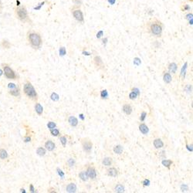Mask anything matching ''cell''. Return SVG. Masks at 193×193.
I'll list each match as a JSON object with an SVG mask.
<instances>
[{
	"label": "cell",
	"mask_w": 193,
	"mask_h": 193,
	"mask_svg": "<svg viewBox=\"0 0 193 193\" xmlns=\"http://www.w3.org/2000/svg\"><path fill=\"white\" fill-rule=\"evenodd\" d=\"M146 28L148 33L154 37H161L162 36L163 24L158 19H153L146 23Z\"/></svg>",
	"instance_id": "1"
},
{
	"label": "cell",
	"mask_w": 193,
	"mask_h": 193,
	"mask_svg": "<svg viewBox=\"0 0 193 193\" xmlns=\"http://www.w3.org/2000/svg\"><path fill=\"white\" fill-rule=\"evenodd\" d=\"M27 40L29 45L35 50L39 49L43 43L40 34L33 30L29 31L27 33Z\"/></svg>",
	"instance_id": "2"
},
{
	"label": "cell",
	"mask_w": 193,
	"mask_h": 193,
	"mask_svg": "<svg viewBox=\"0 0 193 193\" xmlns=\"http://www.w3.org/2000/svg\"><path fill=\"white\" fill-rule=\"evenodd\" d=\"M23 92L28 98L32 101H36L38 100V95L34 87L29 81H26L23 85Z\"/></svg>",
	"instance_id": "3"
},
{
	"label": "cell",
	"mask_w": 193,
	"mask_h": 193,
	"mask_svg": "<svg viewBox=\"0 0 193 193\" xmlns=\"http://www.w3.org/2000/svg\"><path fill=\"white\" fill-rule=\"evenodd\" d=\"M15 14L16 17L23 23H29L31 22L28 11L25 6H17L15 8Z\"/></svg>",
	"instance_id": "4"
},
{
	"label": "cell",
	"mask_w": 193,
	"mask_h": 193,
	"mask_svg": "<svg viewBox=\"0 0 193 193\" xmlns=\"http://www.w3.org/2000/svg\"><path fill=\"white\" fill-rule=\"evenodd\" d=\"M80 6H79L73 5L70 8V12H71V14L73 17V18L76 21L79 22V23H84V16L83 12H82V10L80 9Z\"/></svg>",
	"instance_id": "5"
},
{
	"label": "cell",
	"mask_w": 193,
	"mask_h": 193,
	"mask_svg": "<svg viewBox=\"0 0 193 193\" xmlns=\"http://www.w3.org/2000/svg\"><path fill=\"white\" fill-rule=\"evenodd\" d=\"M81 145L83 150L87 153H90L92 150L93 148V143L91 141V139L87 138H82L81 139Z\"/></svg>",
	"instance_id": "6"
},
{
	"label": "cell",
	"mask_w": 193,
	"mask_h": 193,
	"mask_svg": "<svg viewBox=\"0 0 193 193\" xmlns=\"http://www.w3.org/2000/svg\"><path fill=\"white\" fill-rule=\"evenodd\" d=\"M3 73L5 74L6 77L10 80H15L17 78V74L14 70L11 68L9 65L5 64L3 67Z\"/></svg>",
	"instance_id": "7"
},
{
	"label": "cell",
	"mask_w": 193,
	"mask_h": 193,
	"mask_svg": "<svg viewBox=\"0 0 193 193\" xmlns=\"http://www.w3.org/2000/svg\"><path fill=\"white\" fill-rule=\"evenodd\" d=\"M86 173L88 176V179H91L92 180H95L97 179L98 174H97V171H96L95 168L92 167V166H89L87 169Z\"/></svg>",
	"instance_id": "8"
},
{
	"label": "cell",
	"mask_w": 193,
	"mask_h": 193,
	"mask_svg": "<svg viewBox=\"0 0 193 193\" xmlns=\"http://www.w3.org/2000/svg\"><path fill=\"white\" fill-rule=\"evenodd\" d=\"M94 65L97 67V68L104 69V63H103V60L101 57H98V56H96L94 59Z\"/></svg>",
	"instance_id": "9"
},
{
	"label": "cell",
	"mask_w": 193,
	"mask_h": 193,
	"mask_svg": "<svg viewBox=\"0 0 193 193\" xmlns=\"http://www.w3.org/2000/svg\"><path fill=\"white\" fill-rule=\"evenodd\" d=\"M55 144H54V141H50V140H48L45 142V148L46 149L48 150L49 151H52L55 149Z\"/></svg>",
	"instance_id": "10"
},
{
	"label": "cell",
	"mask_w": 193,
	"mask_h": 193,
	"mask_svg": "<svg viewBox=\"0 0 193 193\" xmlns=\"http://www.w3.org/2000/svg\"><path fill=\"white\" fill-rule=\"evenodd\" d=\"M139 131L143 134V135H148V132H149V128H148V127L145 124L141 123V124L139 125Z\"/></svg>",
	"instance_id": "11"
},
{
	"label": "cell",
	"mask_w": 193,
	"mask_h": 193,
	"mask_svg": "<svg viewBox=\"0 0 193 193\" xmlns=\"http://www.w3.org/2000/svg\"><path fill=\"white\" fill-rule=\"evenodd\" d=\"M153 144H154V148L156 149H159V148H161L163 146H164V143L161 141V139L160 138H156V139L154 140L153 141Z\"/></svg>",
	"instance_id": "12"
},
{
	"label": "cell",
	"mask_w": 193,
	"mask_h": 193,
	"mask_svg": "<svg viewBox=\"0 0 193 193\" xmlns=\"http://www.w3.org/2000/svg\"><path fill=\"white\" fill-rule=\"evenodd\" d=\"M122 110L127 115H130L132 113V107L130 104H124L122 107Z\"/></svg>",
	"instance_id": "13"
},
{
	"label": "cell",
	"mask_w": 193,
	"mask_h": 193,
	"mask_svg": "<svg viewBox=\"0 0 193 193\" xmlns=\"http://www.w3.org/2000/svg\"><path fill=\"white\" fill-rule=\"evenodd\" d=\"M107 175L110 177L115 178L118 175V172L115 168H110L109 169H107Z\"/></svg>",
	"instance_id": "14"
},
{
	"label": "cell",
	"mask_w": 193,
	"mask_h": 193,
	"mask_svg": "<svg viewBox=\"0 0 193 193\" xmlns=\"http://www.w3.org/2000/svg\"><path fill=\"white\" fill-rule=\"evenodd\" d=\"M67 192L70 193H74L76 191V185L75 183H70L67 185V188H66Z\"/></svg>",
	"instance_id": "15"
},
{
	"label": "cell",
	"mask_w": 193,
	"mask_h": 193,
	"mask_svg": "<svg viewBox=\"0 0 193 193\" xmlns=\"http://www.w3.org/2000/svg\"><path fill=\"white\" fill-rule=\"evenodd\" d=\"M35 110H36V114L38 115L41 116L43 114V106L39 103H36L35 104Z\"/></svg>",
	"instance_id": "16"
},
{
	"label": "cell",
	"mask_w": 193,
	"mask_h": 193,
	"mask_svg": "<svg viewBox=\"0 0 193 193\" xmlns=\"http://www.w3.org/2000/svg\"><path fill=\"white\" fill-rule=\"evenodd\" d=\"M68 122L70 126L72 127H76L78 125V120L74 116H70L68 118Z\"/></svg>",
	"instance_id": "17"
},
{
	"label": "cell",
	"mask_w": 193,
	"mask_h": 193,
	"mask_svg": "<svg viewBox=\"0 0 193 193\" xmlns=\"http://www.w3.org/2000/svg\"><path fill=\"white\" fill-rule=\"evenodd\" d=\"M163 80H164L165 83L170 84L172 80V76L170 74V73H165L163 76Z\"/></svg>",
	"instance_id": "18"
},
{
	"label": "cell",
	"mask_w": 193,
	"mask_h": 193,
	"mask_svg": "<svg viewBox=\"0 0 193 193\" xmlns=\"http://www.w3.org/2000/svg\"><path fill=\"white\" fill-rule=\"evenodd\" d=\"M112 162H113V161H112V158L110 157L104 158L103 159V161H102V164L104 165L107 166V167L111 165Z\"/></svg>",
	"instance_id": "19"
},
{
	"label": "cell",
	"mask_w": 193,
	"mask_h": 193,
	"mask_svg": "<svg viewBox=\"0 0 193 193\" xmlns=\"http://www.w3.org/2000/svg\"><path fill=\"white\" fill-rule=\"evenodd\" d=\"M169 69L171 73H175L177 71V69H178V66H177V64L175 63H172L169 64Z\"/></svg>",
	"instance_id": "20"
},
{
	"label": "cell",
	"mask_w": 193,
	"mask_h": 193,
	"mask_svg": "<svg viewBox=\"0 0 193 193\" xmlns=\"http://www.w3.org/2000/svg\"><path fill=\"white\" fill-rule=\"evenodd\" d=\"M124 186L121 184H117L115 187H114V191L118 193H122L124 192Z\"/></svg>",
	"instance_id": "21"
},
{
	"label": "cell",
	"mask_w": 193,
	"mask_h": 193,
	"mask_svg": "<svg viewBox=\"0 0 193 193\" xmlns=\"http://www.w3.org/2000/svg\"><path fill=\"white\" fill-rule=\"evenodd\" d=\"M114 152L117 154H121L123 153L124 148L121 145H116L114 147V149H113Z\"/></svg>",
	"instance_id": "22"
},
{
	"label": "cell",
	"mask_w": 193,
	"mask_h": 193,
	"mask_svg": "<svg viewBox=\"0 0 193 193\" xmlns=\"http://www.w3.org/2000/svg\"><path fill=\"white\" fill-rule=\"evenodd\" d=\"M79 178L84 182H87L88 180V176L86 173V171H82L79 173Z\"/></svg>",
	"instance_id": "23"
},
{
	"label": "cell",
	"mask_w": 193,
	"mask_h": 193,
	"mask_svg": "<svg viewBox=\"0 0 193 193\" xmlns=\"http://www.w3.org/2000/svg\"><path fill=\"white\" fill-rule=\"evenodd\" d=\"M7 158H8V153H7L6 150L3 149V148H0V159L5 160Z\"/></svg>",
	"instance_id": "24"
},
{
	"label": "cell",
	"mask_w": 193,
	"mask_h": 193,
	"mask_svg": "<svg viewBox=\"0 0 193 193\" xmlns=\"http://www.w3.org/2000/svg\"><path fill=\"white\" fill-rule=\"evenodd\" d=\"M161 164H162L163 166L167 168V169H170L171 166H172V165L173 164V161H172V160H165H165H162Z\"/></svg>",
	"instance_id": "25"
},
{
	"label": "cell",
	"mask_w": 193,
	"mask_h": 193,
	"mask_svg": "<svg viewBox=\"0 0 193 193\" xmlns=\"http://www.w3.org/2000/svg\"><path fill=\"white\" fill-rule=\"evenodd\" d=\"M46 153V149L44 148H42V147H39V148H38L37 150H36V154L39 156H41V157L45 155Z\"/></svg>",
	"instance_id": "26"
},
{
	"label": "cell",
	"mask_w": 193,
	"mask_h": 193,
	"mask_svg": "<svg viewBox=\"0 0 193 193\" xmlns=\"http://www.w3.org/2000/svg\"><path fill=\"white\" fill-rule=\"evenodd\" d=\"M181 10H182V12L190 11V10H191V6H190L188 4L183 3L182 6H181Z\"/></svg>",
	"instance_id": "27"
},
{
	"label": "cell",
	"mask_w": 193,
	"mask_h": 193,
	"mask_svg": "<svg viewBox=\"0 0 193 193\" xmlns=\"http://www.w3.org/2000/svg\"><path fill=\"white\" fill-rule=\"evenodd\" d=\"M9 94H11V95L15 96V97H17V96L20 95V90H19L18 87L15 88V89L13 90H10Z\"/></svg>",
	"instance_id": "28"
},
{
	"label": "cell",
	"mask_w": 193,
	"mask_h": 193,
	"mask_svg": "<svg viewBox=\"0 0 193 193\" xmlns=\"http://www.w3.org/2000/svg\"><path fill=\"white\" fill-rule=\"evenodd\" d=\"M50 98L53 101H58L60 99V96L57 93H53L50 96Z\"/></svg>",
	"instance_id": "29"
},
{
	"label": "cell",
	"mask_w": 193,
	"mask_h": 193,
	"mask_svg": "<svg viewBox=\"0 0 193 193\" xmlns=\"http://www.w3.org/2000/svg\"><path fill=\"white\" fill-rule=\"evenodd\" d=\"M101 97L103 99H107L108 98V92L107 90H103L101 93Z\"/></svg>",
	"instance_id": "30"
},
{
	"label": "cell",
	"mask_w": 193,
	"mask_h": 193,
	"mask_svg": "<svg viewBox=\"0 0 193 193\" xmlns=\"http://www.w3.org/2000/svg\"><path fill=\"white\" fill-rule=\"evenodd\" d=\"M50 133H51V135H53V136L57 137V136H58L59 135H60V131L55 128H54V129H51Z\"/></svg>",
	"instance_id": "31"
},
{
	"label": "cell",
	"mask_w": 193,
	"mask_h": 193,
	"mask_svg": "<svg viewBox=\"0 0 193 193\" xmlns=\"http://www.w3.org/2000/svg\"><path fill=\"white\" fill-rule=\"evenodd\" d=\"M59 53H60V56H61V57L65 56L66 54H67V50H66L65 47L64 46L60 47V50H59Z\"/></svg>",
	"instance_id": "32"
},
{
	"label": "cell",
	"mask_w": 193,
	"mask_h": 193,
	"mask_svg": "<svg viewBox=\"0 0 193 193\" xmlns=\"http://www.w3.org/2000/svg\"><path fill=\"white\" fill-rule=\"evenodd\" d=\"M187 65H188V63H185V65H184L183 67H182V71H181V75H182V77H183V78H185V73H186Z\"/></svg>",
	"instance_id": "33"
},
{
	"label": "cell",
	"mask_w": 193,
	"mask_h": 193,
	"mask_svg": "<svg viewBox=\"0 0 193 193\" xmlns=\"http://www.w3.org/2000/svg\"><path fill=\"white\" fill-rule=\"evenodd\" d=\"M138 96V94H137L136 92L132 91V92H131L130 94H129V98H130L131 100H135V99H136Z\"/></svg>",
	"instance_id": "34"
},
{
	"label": "cell",
	"mask_w": 193,
	"mask_h": 193,
	"mask_svg": "<svg viewBox=\"0 0 193 193\" xmlns=\"http://www.w3.org/2000/svg\"><path fill=\"white\" fill-rule=\"evenodd\" d=\"M60 142L62 143V144H63V147H65V146H66V144H67V138H66L65 136L60 137Z\"/></svg>",
	"instance_id": "35"
},
{
	"label": "cell",
	"mask_w": 193,
	"mask_h": 193,
	"mask_svg": "<svg viewBox=\"0 0 193 193\" xmlns=\"http://www.w3.org/2000/svg\"><path fill=\"white\" fill-rule=\"evenodd\" d=\"M47 127H48V128H49L50 130H51V129L55 128L56 127H57V124H56V123H54V122L50 121L49 123L47 124Z\"/></svg>",
	"instance_id": "36"
},
{
	"label": "cell",
	"mask_w": 193,
	"mask_h": 193,
	"mask_svg": "<svg viewBox=\"0 0 193 193\" xmlns=\"http://www.w3.org/2000/svg\"><path fill=\"white\" fill-rule=\"evenodd\" d=\"M67 164H68L70 168L73 167V165H75V160L73 158H69L68 161H67Z\"/></svg>",
	"instance_id": "37"
},
{
	"label": "cell",
	"mask_w": 193,
	"mask_h": 193,
	"mask_svg": "<svg viewBox=\"0 0 193 193\" xmlns=\"http://www.w3.org/2000/svg\"><path fill=\"white\" fill-rule=\"evenodd\" d=\"M72 2H73V3L75 6H80L83 4V1L82 0H72Z\"/></svg>",
	"instance_id": "38"
},
{
	"label": "cell",
	"mask_w": 193,
	"mask_h": 193,
	"mask_svg": "<svg viewBox=\"0 0 193 193\" xmlns=\"http://www.w3.org/2000/svg\"><path fill=\"white\" fill-rule=\"evenodd\" d=\"M146 116H147L146 112L143 111L141 114V117H140V121H142V122L144 121L145 120V118H146Z\"/></svg>",
	"instance_id": "39"
},
{
	"label": "cell",
	"mask_w": 193,
	"mask_h": 193,
	"mask_svg": "<svg viewBox=\"0 0 193 193\" xmlns=\"http://www.w3.org/2000/svg\"><path fill=\"white\" fill-rule=\"evenodd\" d=\"M134 63H135V65L139 66L140 64H141V60H140V59L138 58V57H136V58L134 59Z\"/></svg>",
	"instance_id": "40"
},
{
	"label": "cell",
	"mask_w": 193,
	"mask_h": 193,
	"mask_svg": "<svg viewBox=\"0 0 193 193\" xmlns=\"http://www.w3.org/2000/svg\"><path fill=\"white\" fill-rule=\"evenodd\" d=\"M185 19H186L187 20H191V19H193L192 13H188V14L185 15Z\"/></svg>",
	"instance_id": "41"
},
{
	"label": "cell",
	"mask_w": 193,
	"mask_h": 193,
	"mask_svg": "<svg viewBox=\"0 0 193 193\" xmlns=\"http://www.w3.org/2000/svg\"><path fill=\"white\" fill-rule=\"evenodd\" d=\"M103 36H104V31L100 30L99 32H98V33H97V36H96V37L98 38V39H100V38L102 37Z\"/></svg>",
	"instance_id": "42"
},
{
	"label": "cell",
	"mask_w": 193,
	"mask_h": 193,
	"mask_svg": "<svg viewBox=\"0 0 193 193\" xmlns=\"http://www.w3.org/2000/svg\"><path fill=\"white\" fill-rule=\"evenodd\" d=\"M142 184L144 186H148L150 185V180L149 179H144L142 182Z\"/></svg>",
	"instance_id": "43"
},
{
	"label": "cell",
	"mask_w": 193,
	"mask_h": 193,
	"mask_svg": "<svg viewBox=\"0 0 193 193\" xmlns=\"http://www.w3.org/2000/svg\"><path fill=\"white\" fill-rule=\"evenodd\" d=\"M2 45H3V46L5 47V48H7V49L9 48L10 46V43L8 41H3V42H2Z\"/></svg>",
	"instance_id": "44"
},
{
	"label": "cell",
	"mask_w": 193,
	"mask_h": 193,
	"mask_svg": "<svg viewBox=\"0 0 193 193\" xmlns=\"http://www.w3.org/2000/svg\"><path fill=\"white\" fill-rule=\"evenodd\" d=\"M44 4H45V1H43V2H41L40 4H39V6H36V7H35L34 8V9H36V10H39L41 9V7L43 6L44 5Z\"/></svg>",
	"instance_id": "45"
},
{
	"label": "cell",
	"mask_w": 193,
	"mask_h": 193,
	"mask_svg": "<svg viewBox=\"0 0 193 193\" xmlns=\"http://www.w3.org/2000/svg\"><path fill=\"white\" fill-rule=\"evenodd\" d=\"M17 87V85H15L14 84H9V89H11V90H13Z\"/></svg>",
	"instance_id": "46"
},
{
	"label": "cell",
	"mask_w": 193,
	"mask_h": 193,
	"mask_svg": "<svg viewBox=\"0 0 193 193\" xmlns=\"http://www.w3.org/2000/svg\"><path fill=\"white\" fill-rule=\"evenodd\" d=\"M116 1H117V0H107L108 3L111 6H114V4L116 3Z\"/></svg>",
	"instance_id": "47"
},
{
	"label": "cell",
	"mask_w": 193,
	"mask_h": 193,
	"mask_svg": "<svg viewBox=\"0 0 193 193\" xmlns=\"http://www.w3.org/2000/svg\"><path fill=\"white\" fill-rule=\"evenodd\" d=\"M57 172H58V174H59V175H60V177H62V178H63V176H64V174L63 173V172H62L61 170H60V169H57Z\"/></svg>",
	"instance_id": "48"
},
{
	"label": "cell",
	"mask_w": 193,
	"mask_h": 193,
	"mask_svg": "<svg viewBox=\"0 0 193 193\" xmlns=\"http://www.w3.org/2000/svg\"><path fill=\"white\" fill-rule=\"evenodd\" d=\"M29 188H30V191H32V192H35L34 187H33V185H30V186H29Z\"/></svg>",
	"instance_id": "49"
},
{
	"label": "cell",
	"mask_w": 193,
	"mask_h": 193,
	"mask_svg": "<svg viewBox=\"0 0 193 193\" xmlns=\"http://www.w3.org/2000/svg\"><path fill=\"white\" fill-rule=\"evenodd\" d=\"M30 140L31 138H29V137H27V138H25V141H26V142H29V141H30Z\"/></svg>",
	"instance_id": "50"
},
{
	"label": "cell",
	"mask_w": 193,
	"mask_h": 193,
	"mask_svg": "<svg viewBox=\"0 0 193 193\" xmlns=\"http://www.w3.org/2000/svg\"><path fill=\"white\" fill-rule=\"evenodd\" d=\"M83 54H84V55H86V56H90V55H91V54H90V53L86 52V51H84Z\"/></svg>",
	"instance_id": "51"
},
{
	"label": "cell",
	"mask_w": 193,
	"mask_h": 193,
	"mask_svg": "<svg viewBox=\"0 0 193 193\" xmlns=\"http://www.w3.org/2000/svg\"><path fill=\"white\" fill-rule=\"evenodd\" d=\"M80 119H81L82 121L84 120V114H80Z\"/></svg>",
	"instance_id": "52"
},
{
	"label": "cell",
	"mask_w": 193,
	"mask_h": 193,
	"mask_svg": "<svg viewBox=\"0 0 193 193\" xmlns=\"http://www.w3.org/2000/svg\"><path fill=\"white\" fill-rule=\"evenodd\" d=\"M103 41H104V43H107V38H104V39H103Z\"/></svg>",
	"instance_id": "53"
},
{
	"label": "cell",
	"mask_w": 193,
	"mask_h": 193,
	"mask_svg": "<svg viewBox=\"0 0 193 193\" xmlns=\"http://www.w3.org/2000/svg\"><path fill=\"white\" fill-rule=\"evenodd\" d=\"M2 0H0V8H2Z\"/></svg>",
	"instance_id": "54"
},
{
	"label": "cell",
	"mask_w": 193,
	"mask_h": 193,
	"mask_svg": "<svg viewBox=\"0 0 193 193\" xmlns=\"http://www.w3.org/2000/svg\"><path fill=\"white\" fill-rule=\"evenodd\" d=\"M2 74V70L0 69V76H1Z\"/></svg>",
	"instance_id": "55"
},
{
	"label": "cell",
	"mask_w": 193,
	"mask_h": 193,
	"mask_svg": "<svg viewBox=\"0 0 193 193\" xmlns=\"http://www.w3.org/2000/svg\"><path fill=\"white\" fill-rule=\"evenodd\" d=\"M188 1H189V2H193V0H188Z\"/></svg>",
	"instance_id": "56"
}]
</instances>
